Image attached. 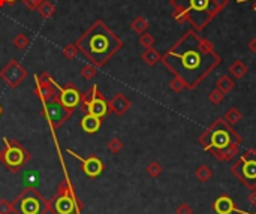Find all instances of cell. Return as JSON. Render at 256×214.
Returning a JSON list of instances; mask_svg holds the SVG:
<instances>
[{
  "mask_svg": "<svg viewBox=\"0 0 256 214\" xmlns=\"http://www.w3.org/2000/svg\"><path fill=\"white\" fill-rule=\"evenodd\" d=\"M247 66L241 61V60H235L231 66H229V74L235 78V79H241L243 76H246L247 74Z\"/></svg>",
  "mask_w": 256,
  "mask_h": 214,
  "instance_id": "obj_19",
  "label": "cell"
},
{
  "mask_svg": "<svg viewBox=\"0 0 256 214\" xmlns=\"http://www.w3.org/2000/svg\"><path fill=\"white\" fill-rule=\"evenodd\" d=\"M50 211L53 214H79V211L83 210V202L79 201L74 186L69 183L68 178H65L57 186V192L53 196V199H50Z\"/></svg>",
  "mask_w": 256,
  "mask_h": 214,
  "instance_id": "obj_6",
  "label": "cell"
},
{
  "mask_svg": "<svg viewBox=\"0 0 256 214\" xmlns=\"http://www.w3.org/2000/svg\"><path fill=\"white\" fill-rule=\"evenodd\" d=\"M81 74H83V76L84 78H87V79H90V78H93L94 76V69L93 68H90V66H86V68H83V71H81Z\"/></svg>",
  "mask_w": 256,
  "mask_h": 214,
  "instance_id": "obj_31",
  "label": "cell"
},
{
  "mask_svg": "<svg viewBox=\"0 0 256 214\" xmlns=\"http://www.w3.org/2000/svg\"><path fill=\"white\" fill-rule=\"evenodd\" d=\"M235 87V81L229 76V75H222L217 81H216V89H219L223 93H229L232 92Z\"/></svg>",
  "mask_w": 256,
  "mask_h": 214,
  "instance_id": "obj_18",
  "label": "cell"
},
{
  "mask_svg": "<svg viewBox=\"0 0 256 214\" xmlns=\"http://www.w3.org/2000/svg\"><path fill=\"white\" fill-rule=\"evenodd\" d=\"M2 76L6 79V82L11 87H17L23 81V78H26V71L20 68L15 61H12L2 71Z\"/></svg>",
  "mask_w": 256,
  "mask_h": 214,
  "instance_id": "obj_13",
  "label": "cell"
},
{
  "mask_svg": "<svg viewBox=\"0 0 256 214\" xmlns=\"http://www.w3.org/2000/svg\"><path fill=\"white\" fill-rule=\"evenodd\" d=\"M15 0H0V6H2L3 3H14Z\"/></svg>",
  "mask_w": 256,
  "mask_h": 214,
  "instance_id": "obj_36",
  "label": "cell"
},
{
  "mask_svg": "<svg viewBox=\"0 0 256 214\" xmlns=\"http://www.w3.org/2000/svg\"><path fill=\"white\" fill-rule=\"evenodd\" d=\"M162 63L174 76L184 82L186 89H195L207 75L217 68L220 57L210 41L199 38L194 30H189L162 57Z\"/></svg>",
  "mask_w": 256,
  "mask_h": 214,
  "instance_id": "obj_1",
  "label": "cell"
},
{
  "mask_svg": "<svg viewBox=\"0 0 256 214\" xmlns=\"http://www.w3.org/2000/svg\"><path fill=\"white\" fill-rule=\"evenodd\" d=\"M169 87L175 92V93H180L183 89H186V84L184 82L180 79V78H177V76H174V79L171 81V84H169Z\"/></svg>",
  "mask_w": 256,
  "mask_h": 214,
  "instance_id": "obj_27",
  "label": "cell"
},
{
  "mask_svg": "<svg viewBox=\"0 0 256 214\" xmlns=\"http://www.w3.org/2000/svg\"><path fill=\"white\" fill-rule=\"evenodd\" d=\"M101 124H102V120L99 117H96V115H91V114H86L81 119V127L89 135L96 134V132L101 129Z\"/></svg>",
  "mask_w": 256,
  "mask_h": 214,
  "instance_id": "obj_17",
  "label": "cell"
},
{
  "mask_svg": "<svg viewBox=\"0 0 256 214\" xmlns=\"http://www.w3.org/2000/svg\"><path fill=\"white\" fill-rule=\"evenodd\" d=\"M121 148H123V142H121L119 138H113V139L108 142V150H109L111 153L117 154V153H120Z\"/></svg>",
  "mask_w": 256,
  "mask_h": 214,
  "instance_id": "obj_25",
  "label": "cell"
},
{
  "mask_svg": "<svg viewBox=\"0 0 256 214\" xmlns=\"http://www.w3.org/2000/svg\"><path fill=\"white\" fill-rule=\"evenodd\" d=\"M231 174L249 190H256V150L249 148L231 167Z\"/></svg>",
  "mask_w": 256,
  "mask_h": 214,
  "instance_id": "obj_7",
  "label": "cell"
},
{
  "mask_svg": "<svg viewBox=\"0 0 256 214\" xmlns=\"http://www.w3.org/2000/svg\"><path fill=\"white\" fill-rule=\"evenodd\" d=\"M238 2L241 3V2H246V0H238ZM253 9L256 11V0H255V3H253Z\"/></svg>",
  "mask_w": 256,
  "mask_h": 214,
  "instance_id": "obj_37",
  "label": "cell"
},
{
  "mask_svg": "<svg viewBox=\"0 0 256 214\" xmlns=\"http://www.w3.org/2000/svg\"><path fill=\"white\" fill-rule=\"evenodd\" d=\"M223 97H225V93L220 92L219 89H214L209 93V101L213 105H219L220 102H223Z\"/></svg>",
  "mask_w": 256,
  "mask_h": 214,
  "instance_id": "obj_24",
  "label": "cell"
},
{
  "mask_svg": "<svg viewBox=\"0 0 256 214\" xmlns=\"http://www.w3.org/2000/svg\"><path fill=\"white\" fill-rule=\"evenodd\" d=\"M41 11H42V15H44V16H48V15H51V14H53V8H51V5H46V3H45V6H44Z\"/></svg>",
  "mask_w": 256,
  "mask_h": 214,
  "instance_id": "obj_32",
  "label": "cell"
},
{
  "mask_svg": "<svg viewBox=\"0 0 256 214\" xmlns=\"http://www.w3.org/2000/svg\"><path fill=\"white\" fill-rule=\"evenodd\" d=\"M69 154H72L74 157H76L79 162H81V169L83 172L90 177V178H96V177H99L102 172H104V163L99 157H96V156H90V157H86L83 159L81 156H78L76 153H74L72 150H68Z\"/></svg>",
  "mask_w": 256,
  "mask_h": 214,
  "instance_id": "obj_12",
  "label": "cell"
},
{
  "mask_svg": "<svg viewBox=\"0 0 256 214\" xmlns=\"http://www.w3.org/2000/svg\"><path fill=\"white\" fill-rule=\"evenodd\" d=\"M39 0H26V3L30 6V8H35V3H38Z\"/></svg>",
  "mask_w": 256,
  "mask_h": 214,
  "instance_id": "obj_35",
  "label": "cell"
},
{
  "mask_svg": "<svg viewBox=\"0 0 256 214\" xmlns=\"http://www.w3.org/2000/svg\"><path fill=\"white\" fill-rule=\"evenodd\" d=\"M81 109L83 112L96 115V117H99V119H104L109 112V105L106 102V99L101 93H98V86H93L91 90L83 96Z\"/></svg>",
  "mask_w": 256,
  "mask_h": 214,
  "instance_id": "obj_9",
  "label": "cell"
},
{
  "mask_svg": "<svg viewBox=\"0 0 256 214\" xmlns=\"http://www.w3.org/2000/svg\"><path fill=\"white\" fill-rule=\"evenodd\" d=\"M12 213V202L8 199H0V214H11Z\"/></svg>",
  "mask_w": 256,
  "mask_h": 214,
  "instance_id": "obj_29",
  "label": "cell"
},
{
  "mask_svg": "<svg viewBox=\"0 0 256 214\" xmlns=\"http://www.w3.org/2000/svg\"><path fill=\"white\" fill-rule=\"evenodd\" d=\"M48 78H50V75H48ZM35 93H36V96L41 99V101H44V102L51 101V99L56 96L54 94V82H53V79L50 78V84H48V81H44V78H42L38 82V86L35 89Z\"/></svg>",
  "mask_w": 256,
  "mask_h": 214,
  "instance_id": "obj_15",
  "label": "cell"
},
{
  "mask_svg": "<svg viewBox=\"0 0 256 214\" xmlns=\"http://www.w3.org/2000/svg\"><path fill=\"white\" fill-rule=\"evenodd\" d=\"M249 49H250V53L256 54V38L249 41Z\"/></svg>",
  "mask_w": 256,
  "mask_h": 214,
  "instance_id": "obj_33",
  "label": "cell"
},
{
  "mask_svg": "<svg viewBox=\"0 0 256 214\" xmlns=\"http://www.w3.org/2000/svg\"><path fill=\"white\" fill-rule=\"evenodd\" d=\"M195 177L201 181V183H207V181L213 177V171L211 168L207 167V165H201V167H198L195 171Z\"/></svg>",
  "mask_w": 256,
  "mask_h": 214,
  "instance_id": "obj_21",
  "label": "cell"
},
{
  "mask_svg": "<svg viewBox=\"0 0 256 214\" xmlns=\"http://www.w3.org/2000/svg\"><path fill=\"white\" fill-rule=\"evenodd\" d=\"M108 105H109V111L116 112L117 115H123L127 109H129L131 102H129V99H127L123 93H117V94L108 102Z\"/></svg>",
  "mask_w": 256,
  "mask_h": 214,
  "instance_id": "obj_16",
  "label": "cell"
},
{
  "mask_svg": "<svg viewBox=\"0 0 256 214\" xmlns=\"http://www.w3.org/2000/svg\"><path fill=\"white\" fill-rule=\"evenodd\" d=\"M53 82H54V86H56V87L59 89V92H60L59 101H60V104L65 107V108L74 111V108H76L79 104H81L83 94L79 93V90H78L76 87H74L72 84H69V86H66V87H60V86L56 84V81H53Z\"/></svg>",
  "mask_w": 256,
  "mask_h": 214,
  "instance_id": "obj_11",
  "label": "cell"
},
{
  "mask_svg": "<svg viewBox=\"0 0 256 214\" xmlns=\"http://www.w3.org/2000/svg\"><path fill=\"white\" fill-rule=\"evenodd\" d=\"M213 210H214V213L216 214H232V213H241L238 208H237V205H235V202H234V199L229 196V195H222V196H219L217 199L213 202Z\"/></svg>",
  "mask_w": 256,
  "mask_h": 214,
  "instance_id": "obj_14",
  "label": "cell"
},
{
  "mask_svg": "<svg viewBox=\"0 0 256 214\" xmlns=\"http://www.w3.org/2000/svg\"><path fill=\"white\" fill-rule=\"evenodd\" d=\"M71 114H72V109H68V108L63 107L59 101V96H54L51 101L46 102L45 107H44V115L48 120V123L51 124L53 129L60 127L69 119Z\"/></svg>",
  "mask_w": 256,
  "mask_h": 214,
  "instance_id": "obj_10",
  "label": "cell"
},
{
  "mask_svg": "<svg viewBox=\"0 0 256 214\" xmlns=\"http://www.w3.org/2000/svg\"><path fill=\"white\" fill-rule=\"evenodd\" d=\"M249 202H250L253 207H256V190H253V192L249 195Z\"/></svg>",
  "mask_w": 256,
  "mask_h": 214,
  "instance_id": "obj_34",
  "label": "cell"
},
{
  "mask_svg": "<svg viewBox=\"0 0 256 214\" xmlns=\"http://www.w3.org/2000/svg\"><path fill=\"white\" fill-rule=\"evenodd\" d=\"M198 142L214 159L220 162H231L235 156H238L243 138L238 135L234 126L228 124L223 117H219L198 138Z\"/></svg>",
  "mask_w": 256,
  "mask_h": 214,
  "instance_id": "obj_2",
  "label": "cell"
},
{
  "mask_svg": "<svg viewBox=\"0 0 256 214\" xmlns=\"http://www.w3.org/2000/svg\"><path fill=\"white\" fill-rule=\"evenodd\" d=\"M223 119L226 120V123H228V124L235 126L237 123H240V120L243 119V115H241V112H240V109H238V108L232 107V108H229V109L225 112V115H223Z\"/></svg>",
  "mask_w": 256,
  "mask_h": 214,
  "instance_id": "obj_20",
  "label": "cell"
},
{
  "mask_svg": "<svg viewBox=\"0 0 256 214\" xmlns=\"http://www.w3.org/2000/svg\"><path fill=\"white\" fill-rule=\"evenodd\" d=\"M174 18L202 30L226 8L228 0H171Z\"/></svg>",
  "mask_w": 256,
  "mask_h": 214,
  "instance_id": "obj_4",
  "label": "cell"
},
{
  "mask_svg": "<svg viewBox=\"0 0 256 214\" xmlns=\"http://www.w3.org/2000/svg\"><path fill=\"white\" fill-rule=\"evenodd\" d=\"M0 115H2V105H0Z\"/></svg>",
  "mask_w": 256,
  "mask_h": 214,
  "instance_id": "obj_38",
  "label": "cell"
},
{
  "mask_svg": "<svg viewBox=\"0 0 256 214\" xmlns=\"http://www.w3.org/2000/svg\"><path fill=\"white\" fill-rule=\"evenodd\" d=\"M3 142L5 148L0 152V162L9 172L17 174L31 159V154L18 141H9L8 138H3Z\"/></svg>",
  "mask_w": 256,
  "mask_h": 214,
  "instance_id": "obj_8",
  "label": "cell"
},
{
  "mask_svg": "<svg viewBox=\"0 0 256 214\" xmlns=\"http://www.w3.org/2000/svg\"><path fill=\"white\" fill-rule=\"evenodd\" d=\"M142 60L146 61L147 64H150V66H153V64H156L159 60H161V54H159L156 49L151 46V48H147L146 51H144V54H142Z\"/></svg>",
  "mask_w": 256,
  "mask_h": 214,
  "instance_id": "obj_22",
  "label": "cell"
},
{
  "mask_svg": "<svg viewBox=\"0 0 256 214\" xmlns=\"http://www.w3.org/2000/svg\"><path fill=\"white\" fill-rule=\"evenodd\" d=\"M175 214H194V210L189 204H180L175 210Z\"/></svg>",
  "mask_w": 256,
  "mask_h": 214,
  "instance_id": "obj_30",
  "label": "cell"
},
{
  "mask_svg": "<svg viewBox=\"0 0 256 214\" xmlns=\"http://www.w3.org/2000/svg\"><path fill=\"white\" fill-rule=\"evenodd\" d=\"M162 172H164V168H162V165L159 163V162H151V163H149V167H147V174H149L151 178L161 177Z\"/></svg>",
  "mask_w": 256,
  "mask_h": 214,
  "instance_id": "obj_23",
  "label": "cell"
},
{
  "mask_svg": "<svg viewBox=\"0 0 256 214\" xmlns=\"http://www.w3.org/2000/svg\"><path fill=\"white\" fill-rule=\"evenodd\" d=\"M147 27H149V23L144 20V18H141V16H138V18L132 23V29L136 30L138 33H142Z\"/></svg>",
  "mask_w": 256,
  "mask_h": 214,
  "instance_id": "obj_26",
  "label": "cell"
},
{
  "mask_svg": "<svg viewBox=\"0 0 256 214\" xmlns=\"http://www.w3.org/2000/svg\"><path fill=\"white\" fill-rule=\"evenodd\" d=\"M139 42L144 48H151L153 44H154V38L151 35H149V33H144V35L141 36V39H139Z\"/></svg>",
  "mask_w": 256,
  "mask_h": 214,
  "instance_id": "obj_28",
  "label": "cell"
},
{
  "mask_svg": "<svg viewBox=\"0 0 256 214\" xmlns=\"http://www.w3.org/2000/svg\"><path fill=\"white\" fill-rule=\"evenodd\" d=\"M51 204L36 187H24L12 201L14 214H46Z\"/></svg>",
  "mask_w": 256,
  "mask_h": 214,
  "instance_id": "obj_5",
  "label": "cell"
},
{
  "mask_svg": "<svg viewBox=\"0 0 256 214\" xmlns=\"http://www.w3.org/2000/svg\"><path fill=\"white\" fill-rule=\"evenodd\" d=\"M78 48L91 63L102 66L121 48V41L102 21H96L78 41Z\"/></svg>",
  "mask_w": 256,
  "mask_h": 214,
  "instance_id": "obj_3",
  "label": "cell"
}]
</instances>
